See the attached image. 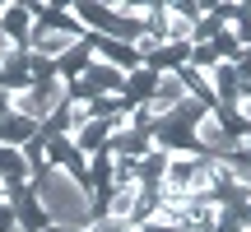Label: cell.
Masks as SVG:
<instances>
[{
	"mask_svg": "<svg viewBox=\"0 0 251 232\" xmlns=\"http://www.w3.org/2000/svg\"><path fill=\"white\" fill-rule=\"evenodd\" d=\"M0 181H5V195L14 186H28V158H24V149H0Z\"/></svg>",
	"mask_w": 251,
	"mask_h": 232,
	"instance_id": "10",
	"label": "cell"
},
{
	"mask_svg": "<svg viewBox=\"0 0 251 232\" xmlns=\"http://www.w3.org/2000/svg\"><path fill=\"white\" fill-rule=\"evenodd\" d=\"M42 232H70V228H56V223H47V228H42Z\"/></svg>",
	"mask_w": 251,
	"mask_h": 232,
	"instance_id": "12",
	"label": "cell"
},
{
	"mask_svg": "<svg viewBox=\"0 0 251 232\" xmlns=\"http://www.w3.org/2000/svg\"><path fill=\"white\" fill-rule=\"evenodd\" d=\"M33 139H37V121H28V116H14V112L0 121V149H28Z\"/></svg>",
	"mask_w": 251,
	"mask_h": 232,
	"instance_id": "7",
	"label": "cell"
},
{
	"mask_svg": "<svg viewBox=\"0 0 251 232\" xmlns=\"http://www.w3.org/2000/svg\"><path fill=\"white\" fill-rule=\"evenodd\" d=\"M209 232H242V223H237V214H224V209H219V218H214Z\"/></svg>",
	"mask_w": 251,
	"mask_h": 232,
	"instance_id": "11",
	"label": "cell"
},
{
	"mask_svg": "<svg viewBox=\"0 0 251 232\" xmlns=\"http://www.w3.org/2000/svg\"><path fill=\"white\" fill-rule=\"evenodd\" d=\"M163 172H168V153H163V149H149L140 158V167H135V186H140V190H158L163 186Z\"/></svg>",
	"mask_w": 251,
	"mask_h": 232,
	"instance_id": "9",
	"label": "cell"
},
{
	"mask_svg": "<svg viewBox=\"0 0 251 232\" xmlns=\"http://www.w3.org/2000/svg\"><path fill=\"white\" fill-rule=\"evenodd\" d=\"M153 89H158V74H153L149 65H140V70L126 74V84H121V102H126V107H149Z\"/></svg>",
	"mask_w": 251,
	"mask_h": 232,
	"instance_id": "6",
	"label": "cell"
},
{
	"mask_svg": "<svg viewBox=\"0 0 251 232\" xmlns=\"http://www.w3.org/2000/svg\"><path fill=\"white\" fill-rule=\"evenodd\" d=\"M89 65H93V46H89V37H84V42H75L70 51L56 61V74H61L65 84H75V79H84V70H89Z\"/></svg>",
	"mask_w": 251,
	"mask_h": 232,
	"instance_id": "8",
	"label": "cell"
},
{
	"mask_svg": "<svg viewBox=\"0 0 251 232\" xmlns=\"http://www.w3.org/2000/svg\"><path fill=\"white\" fill-rule=\"evenodd\" d=\"M28 186H33V195H37V205H42L47 223L70 228V232H84V228L93 223V200H89V186H84V181H75V177H65L61 167L37 172Z\"/></svg>",
	"mask_w": 251,
	"mask_h": 232,
	"instance_id": "1",
	"label": "cell"
},
{
	"mask_svg": "<svg viewBox=\"0 0 251 232\" xmlns=\"http://www.w3.org/2000/svg\"><path fill=\"white\" fill-rule=\"evenodd\" d=\"M5 205L14 209V228H24V232H42L47 228V214H42V205H37L33 186H14L5 195Z\"/></svg>",
	"mask_w": 251,
	"mask_h": 232,
	"instance_id": "4",
	"label": "cell"
},
{
	"mask_svg": "<svg viewBox=\"0 0 251 232\" xmlns=\"http://www.w3.org/2000/svg\"><path fill=\"white\" fill-rule=\"evenodd\" d=\"M0 37H5L9 46H19V51H28V37H33V5H24V0L0 5Z\"/></svg>",
	"mask_w": 251,
	"mask_h": 232,
	"instance_id": "3",
	"label": "cell"
},
{
	"mask_svg": "<svg viewBox=\"0 0 251 232\" xmlns=\"http://www.w3.org/2000/svg\"><path fill=\"white\" fill-rule=\"evenodd\" d=\"M149 135H153V149H163L168 158H177V153H200L196 149V125H191L186 116H177V112L158 116V121L149 125Z\"/></svg>",
	"mask_w": 251,
	"mask_h": 232,
	"instance_id": "2",
	"label": "cell"
},
{
	"mask_svg": "<svg viewBox=\"0 0 251 232\" xmlns=\"http://www.w3.org/2000/svg\"><path fill=\"white\" fill-rule=\"evenodd\" d=\"M89 46H93V61L112 65V70H121V74L140 70V56H135L130 42H117V37H89Z\"/></svg>",
	"mask_w": 251,
	"mask_h": 232,
	"instance_id": "5",
	"label": "cell"
}]
</instances>
